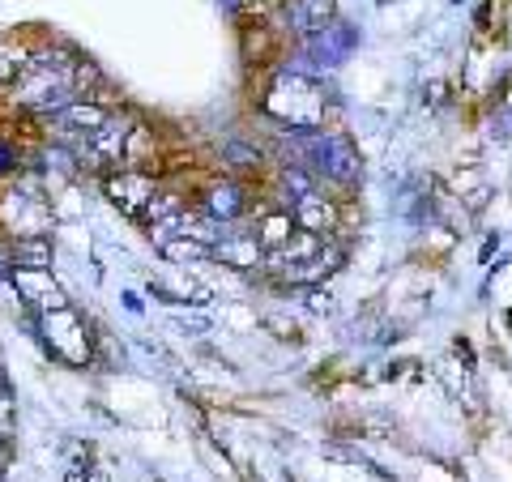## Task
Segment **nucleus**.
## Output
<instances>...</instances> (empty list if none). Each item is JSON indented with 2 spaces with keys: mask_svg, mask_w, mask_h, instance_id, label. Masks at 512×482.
I'll return each mask as SVG.
<instances>
[{
  "mask_svg": "<svg viewBox=\"0 0 512 482\" xmlns=\"http://www.w3.org/2000/svg\"><path fill=\"white\" fill-rule=\"evenodd\" d=\"M265 111L299 133H312L325 120V82H316L312 73H282L274 90L265 94Z\"/></svg>",
  "mask_w": 512,
  "mask_h": 482,
  "instance_id": "obj_1",
  "label": "nucleus"
},
{
  "mask_svg": "<svg viewBox=\"0 0 512 482\" xmlns=\"http://www.w3.org/2000/svg\"><path fill=\"white\" fill-rule=\"evenodd\" d=\"M295 163L308 167L316 180H333L342 188H355L363 180V163H359V150L350 146L346 137H333V133H303L299 146H295Z\"/></svg>",
  "mask_w": 512,
  "mask_h": 482,
  "instance_id": "obj_2",
  "label": "nucleus"
},
{
  "mask_svg": "<svg viewBox=\"0 0 512 482\" xmlns=\"http://www.w3.org/2000/svg\"><path fill=\"white\" fill-rule=\"evenodd\" d=\"M9 282H13V291H18V299L39 316L69 308V295H64V286L52 278V269H13Z\"/></svg>",
  "mask_w": 512,
  "mask_h": 482,
  "instance_id": "obj_3",
  "label": "nucleus"
},
{
  "mask_svg": "<svg viewBox=\"0 0 512 482\" xmlns=\"http://www.w3.org/2000/svg\"><path fill=\"white\" fill-rule=\"evenodd\" d=\"M111 120V111L107 107H99V103H90V99H77V103H69L60 111V116H52V128H56V137H64L69 146H77L82 150L86 141L99 133V128Z\"/></svg>",
  "mask_w": 512,
  "mask_h": 482,
  "instance_id": "obj_4",
  "label": "nucleus"
},
{
  "mask_svg": "<svg viewBox=\"0 0 512 482\" xmlns=\"http://www.w3.org/2000/svg\"><path fill=\"white\" fill-rule=\"evenodd\" d=\"M214 261H222L227 269H239V273H256V269H265V256L269 248L261 244L256 235H244V227L235 222V235H222L218 244H214Z\"/></svg>",
  "mask_w": 512,
  "mask_h": 482,
  "instance_id": "obj_5",
  "label": "nucleus"
},
{
  "mask_svg": "<svg viewBox=\"0 0 512 482\" xmlns=\"http://www.w3.org/2000/svg\"><path fill=\"white\" fill-rule=\"evenodd\" d=\"M43 329H47V346H52L60 359H69V363H86V359H90L86 329L77 325V316H73L69 308L43 316Z\"/></svg>",
  "mask_w": 512,
  "mask_h": 482,
  "instance_id": "obj_6",
  "label": "nucleus"
},
{
  "mask_svg": "<svg viewBox=\"0 0 512 482\" xmlns=\"http://www.w3.org/2000/svg\"><path fill=\"white\" fill-rule=\"evenodd\" d=\"M103 192L120 205L124 214L141 218V214H146V205L158 197V184L150 180V175H133V171H124V175H107V180H103Z\"/></svg>",
  "mask_w": 512,
  "mask_h": 482,
  "instance_id": "obj_7",
  "label": "nucleus"
},
{
  "mask_svg": "<svg viewBox=\"0 0 512 482\" xmlns=\"http://www.w3.org/2000/svg\"><path fill=\"white\" fill-rule=\"evenodd\" d=\"M346 261V252L338 244H325V252H316L312 261H303V265H291V269H282L278 278L282 282H291V286H312V282H325L329 273H338Z\"/></svg>",
  "mask_w": 512,
  "mask_h": 482,
  "instance_id": "obj_8",
  "label": "nucleus"
},
{
  "mask_svg": "<svg viewBox=\"0 0 512 482\" xmlns=\"http://www.w3.org/2000/svg\"><path fill=\"white\" fill-rule=\"evenodd\" d=\"M201 210L210 214L214 222H222V227H235V222L244 218V192H239V184L222 180V184H214L210 192H205V205H201Z\"/></svg>",
  "mask_w": 512,
  "mask_h": 482,
  "instance_id": "obj_9",
  "label": "nucleus"
},
{
  "mask_svg": "<svg viewBox=\"0 0 512 482\" xmlns=\"http://www.w3.org/2000/svg\"><path fill=\"white\" fill-rule=\"evenodd\" d=\"M286 13H291V22L303 30V35H316V30L333 26V18H338V0H291Z\"/></svg>",
  "mask_w": 512,
  "mask_h": 482,
  "instance_id": "obj_10",
  "label": "nucleus"
},
{
  "mask_svg": "<svg viewBox=\"0 0 512 482\" xmlns=\"http://www.w3.org/2000/svg\"><path fill=\"white\" fill-rule=\"evenodd\" d=\"M291 218H295V227H299V231H312V235H320V231H329L333 222H338V205L325 201V197H320V192H312V197H303V201L295 205Z\"/></svg>",
  "mask_w": 512,
  "mask_h": 482,
  "instance_id": "obj_11",
  "label": "nucleus"
},
{
  "mask_svg": "<svg viewBox=\"0 0 512 482\" xmlns=\"http://www.w3.org/2000/svg\"><path fill=\"white\" fill-rule=\"evenodd\" d=\"M252 235L261 239V244L274 252V248H282L286 239L295 235V218H291V210H265L261 218L252 222Z\"/></svg>",
  "mask_w": 512,
  "mask_h": 482,
  "instance_id": "obj_12",
  "label": "nucleus"
},
{
  "mask_svg": "<svg viewBox=\"0 0 512 482\" xmlns=\"http://www.w3.org/2000/svg\"><path fill=\"white\" fill-rule=\"evenodd\" d=\"M278 188H282V205H286V210H295L303 197H312V192H316V175L303 163H291V167H282Z\"/></svg>",
  "mask_w": 512,
  "mask_h": 482,
  "instance_id": "obj_13",
  "label": "nucleus"
},
{
  "mask_svg": "<svg viewBox=\"0 0 512 482\" xmlns=\"http://www.w3.org/2000/svg\"><path fill=\"white\" fill-rule=\"evenodd\" d=\"M13 265L18 269H47L52 265V244L39 235V239H18L13 244Z\"/></svg>",
  "mask_w": 512,
  "mask_h": 482,
  "instance_id": "obj_14",
  "label": "nucleus"
},
{
  "mask_svg": "<svg viewBox=\"0 0 512 482\" xmlns=\"http://www.w3.org/2000/svg\"><path fill=\"white\" fill-rule=\"evenodd\" d=\"M158 252H163L167 261H175V265H197V261H210V248L197 244V239H171V244H163Z\"/></svg>",
  "mask_w": 512,
  "mask_h": 482,
  "instance_id": "obj_15",
  "label": "nucleus"
},
{
  "mask_svg": "<svg viewBox=\"0 0 512 482\" xmlns=\"http://www.w3.org/2000/svg\"><path fill=\"white\" fill-rule=\"evenodd\" d=\"M30 56H35V52H26V47H13V43L0 39V82H9V77H22Z\"/></svg>",
  "mask_w": 512,
  "mask_h": 482,
  "instance_id": "obj_16",
  "label": "nucleus"
},
{
  "mask_svg": "<svg viewBox=\"0 0 512 482\" xmlns=\"http://www.w3.org/2000/svg\"><path fill=\"white\" fill-rule=\"evenodd\" d=\"M222 154H227L235 167H256V163H261V150L239 146V141H222Z\"/></svg>",
  "mask_w": 512,
  "mask_h": 482,
  "instance_id": "obj_17",
  "label": "nucleus"
},
{
  "mask_svg": "<svg viewBox=\"0 0 512 482\" xmlns=\"http://www.w3.org/2000/svg\"><path fill=\"white\" fill-rule=\"evenodd\" d=\"M13 436V393L0 389V444Z\"/></svg>",
  "mask_w": 512,
  "mask_h": 482,
  "instance_id": "obj_18",
  "label": "nucleus"
},
{
  "mask_svg": "<svg viewBox=\"0 0 512 482\" xmlns=\"http://www.w3.org/2000/svg\"><path fill=\"white\" fill-rule=\"evenodd\" d=\"M308 303H312V308H316L320 316H325V312L333 308V299H329V295H308Z\"/></svg>",
  "mask_w": 512,
  "mask_h": 482,
  "instance_id": "obj_19",
  "label": "nucleus"
}]
</instances>
